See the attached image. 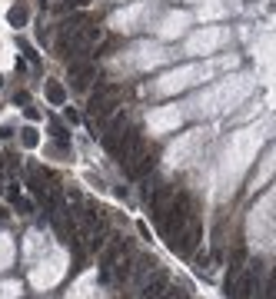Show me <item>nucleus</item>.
Returning <instances> with one entry per match:
<instances>
[{"label": "nucleus", "instance_id": "1", "mask_svg": "<svg viewBox=\"0 0 276 299\" xmlns=\"http://www.w3.org/2000/svg\"><path fill=\"white\" fill-rule=\"evenodd\" d=\"M190 220H193V196H190V193H177L173 203H170V210H166L163 220H160V233L173 243L180 233L187 230Z\"/></svg>", "mask_w": 276, "mask_h": 299}, {"label": "nucleus", "instance_id": "2", "mask_svg": "<svg viewBox=\"0 0 276 299\" xmlns=\"http://www.w3.org/2000/svg\"><path fill=\"white\" fill-rule=\"evenodd\" d=\"M90 113H93V120L97 123H107L113 117V110L120 107V87H113V83H103L90 93Z\"/></svg>", "mask_w": 276, "mask_h": 299}, {"label": "nucleus", "instance_id": "3", "mask_svg": "<svg viewBox=\"0 0 276 299\" xmlns=\"http://www.w3.org/2000/svg\"><path fill=\"white\" fill-rule=\"evenodd\" d=\"M260 263L250 259V263L236 273L233 279H226V289H230V299H253V289H260Z\"/></svg>", "mask_w": 276, "mask_h": 299}, {"label": "nucleus", "instance_id": "4", "mask_svg": "<svg viewBox=\"0 0 276 299\" xmlns=\"http://www.w3.org/2000/svg\"><path fill=\"white\" fill-rule=\"evenodd\" d=\"M146 153V146H143V133L137 130V126H130V130L123 133V140L120 146H117V156H120V163H127V170H130L140 156Z\"/></svg>", "mask_w": 276, "mask_h": 299}, {"label": "nucleus", "instance_id": "5", "mask_svg": "<svg viewBox=\"0 0 276 299\" xmlns=\"http://www.w3.org/2000/svg\"><path fill=\"white\" fill-rule=\"evenodd\" d=\"M200 236H203V226H200L197 220H190L187 230L173 239V249H177L180 256H193V249H197V243H200Z\"/></svg>", "mask_w": 276, "mask_h": 299}, {"label": "nucleus", "instance_id": "6", "mask_svg": "<svg viewBox=\"0 0 276 299\" xmlns=\"http://www.w3.org/2000/svg\"><path fill=\"white\" fill-rule=\"evenodd\" d=\"M173 196H177V193H173L170 186H156V189H153V196H150V210H153V220H156V223L163 220V213L170 210Z\"/></svg>", "mask_w": 276, "mask_h": 299}, {"label": "nucleus", "instance_id": "7", "mask_svg": "<svg viewBox=\"0 0 276 299\" xmlns=\"http://www.w3.org/2000/svg\"><path fill=\"white\" fill-rule=\"evenodd\" d=\"M97 77V66L93 63H70V80H73V90H87L90 80Z\"/></svg>", "mask_w": 276, "mask_h": 299}, {"label": "nucleus", "instance_id": "8", "mask_svg": "<svg viewBox=\"0 0 276 299\" xmlns=\"http://www.w3.org/2000/svg\"><path fill=\"white\" fill-rule=\"evenodd\" d=\"M156 269H160V266H156V259H153V256H140V259L133 263L130 283H133V286H143V283H146V276H153Z\"/></svg>", "mask_w": 276, "mask_h": 299}, {"label": "nucleus", "instance_id": "9", "mask_svg": "<svg viewBox=\"0 0 276 299\" xmlns=\"http://www.w3.org/2000/svg\"><path fill=\"white\" fill-rule=\"evenodd\" d=\"M123 249H127V246H123V239H117V236L110 239V246H103V249H100V263H103V269H107V273H110L113 266L120 263Z\"/></svg>", "mask_w": 276, "mask_h": 299}, {"label": "nucleus", "instance_id": "10", "mask_svg": "<svg viewBox=\"0 0 276 299\" xmlns=\"http://www.w3.org/2000/svg\"><path fill=\"white\" fill-rule=\"evenodd\" d=\"M156 160H160V153H156V150H146V153L140 156V160H137V163H133L127 173H130L133 179H140V177H146V173H150V170L156 166Z\"/></svg>", "mask_w": 276, "mask_h": 299}, {"label": "nucleus", "instance_id": "11", "mask_svg": "<svg viewBox=\"0 0 276 299\" xmlns=\"http://www.w3.org/2000/svg\"><path fill=\"white\" fill-rule=\"evenodd\" d=\"M166 286H170V276L156 269V273H153V276H150V279H146V283H143V286H140V289H143V299H150V296H156V293H163Z\"/></svg>", "mask_w": 276, "mask_h": 299}, {"label": "nucleus", "instance_id": "12", "mask_svg": "<svg viewBox=\"0 0 276 299\" xmlns=\"http://www.w3.org/2000/svg\"><path fill=\"white\" fill-rule=\"evenodd\" d=\"M246 263H250V256H246V249H243V246H236V249L230 253V279L236 276V273H240V269H243Z\"/></svg>", "mask_w": 276, "mask_h": 299}, {"label": "nucleus", "instance_id": "13", "mask_svg": "<svg viewBox=\"0 0 276 299\" xmlns=\"http://www.w3.org/2000/svg\"><path fill=\"white\" fill-rule=\"evenodd\" d=\"M47 100H50L54 107H64V103H67V90L60 87L57 80H50V83H47Z\"/></svg>", "mask_w": 276, "mask_h": 299}, {"label": "nucleus", "instance_id": "14", "mask_svg": "<svg viewBox=\"0 0 276 299\" xmlns=\"http://www.w3.org/2000/svg\"><path fill=\"white\" fill-rule=\"evenodd\" d=\"M27 17H30V13H27V7H23V3L10 7V13H7V20H10V27H23V23H27Z\"/></svg>", "mask_w": 276, "mask_h": 299}, {"label": "nucleus", "instance_id": "15", "mask_svg": "<svg viewBox=\"0 0 276 299\" xmlns=\"http://www.w3.org/2000/svg\"><path fill=\"white\" fill-rule=\"evenodd\" d=\"M260 299H276V266L270 269V276H266V283H263V296Z\"/></svg>", "mask_w": 276, "mask_h": 299}, {"label": "nucleus", "instance_id": "16", "mask_svg": "<svg viewBox=\"0 0 276 299\" xmlns=\"http://www.w3.org/2000/svg\"><path fill=\"white\" fill-rule=\"evenodd\" d=\"M150 299H183V286H173V283H170L163 293H156V296H150Z\"/></svg>", "mask_w": 276, "mask_h": 299}, {"label": "nucleus", "instance_id": "17", "mask_svg": "<svg viewBox=\"0 0 276 299\" xmlns=\"http://www.w3.org/2000/svg\"><path fill=\"white\" fill-rule=\"evenodd\" d=\"M20 140H23V146H37V140H40V136H37V130H33V126H27V130H20Z\"/></svg>", "mask_w": 276, "mask_h": 299}, {"label": "nucleus", "instance_id": "18", "mask_svg": "<svg viewBox=\"0 0 276 299\" xmlns=\"http://www.w3.org/2000/svg\"><path fill=\"white\" fill-rule=\"evenodd\" d=\"M83 3H87V0H64L60 10H73V7H83Z\"/></svg>", "mask_w": 276, "mask_h": 299}]
</instances>
